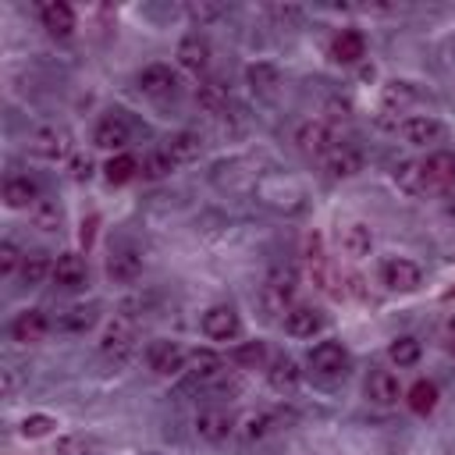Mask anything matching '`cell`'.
<instances>
[{
  "mask_svg": "<svg viewBox=\"0 0 455 455\" xmlns=\"http://www.w3.org/2000/svg\"><path fill=\"white\" fill-rule=\"evenodd\" d=\"M53 455H89V441L82 434H60L53 441Z\"/></svg>",
  "mask_w": 455,
  "mask_h": 455,
  "instance_id": "b9f144b4",
  "label": "cell"
},
{
  "mask_svg": "<svg viewBox=\"0 0 455 455\" xmlns=\"http://www.w3.org/2000/svg\"><path fill=\"white\" fill-rule=\"evenodd\" d=\"M92 323H96V306H85V302L57 313V331H64V334H85Z\"/></svg>",
  "mask_w": 455,
  "mask_h": 455,
  "instance_id": "f546056e",
  "label": "cell"
},
{
  "mask_svg": "<svg viewBox=\"0 0 455 455\" xmlns=\"http://www.w3.org/2000/svg\"><path fill=\"white\" fill-rule=\"evenodd\" d=\"M366 398L373 405H395L402 398L398 377L391 370H370V377H366Z\"/></svg>",
  "mask_w": 455,
  "mask_h": 455,
  "instance_id": "cb8c5ba5",
  "label": "cell"
},
{
  "mask_svg": "<svg viewBox=\"0 0 455 455\" xmlns=\"http://www.w3.org/2000/svg\"><path fill=\"white\" fill-rule=\"evenodd\" d=\"M50 331V316L43 309H21L14 320H11V338L21 341V345H36L43 341Z\"/></svg>",
  "mask_w": 455,
  "mask_h": 455,
  "instance_id": "9a60e30c",
  "label": "cell"
},
{
  "mask_svg": "<svg viewBox=\"0 0 455 455\" xmlns=\"http://www.w3.org/2000/svg\"><path fill=\"white\" fill-rule=\"evenodd\" d=\"M92 228H96V217H89V224H82V242H85V245L92 242Z\"/></svg>",
  "mask_w": 455,
  "mask_h": 455,
  "instance_id": "c3c4849f",
  "label": "cell"
},
{
  "mask_svg": "<svg viewBox=\"0 0 455 455\" xmlns=\"http://www.w3.org/2000/svg\"><path fill=\"white\" fill-rule=\"evenodd\" d=\"M132 142V128L121 114H103L92 128V146L100 149H124Z\"/></svg>",
  "mask_w": 455,
  "mask_h": 455,
  "instance_id": "8fae6325",
  "label": "cell"
},
{
  "mask_svg": "<svg viewBox=\"0 0 455 455\" xmlns=\"http://www.w3.org/2000/svg\"><path fill=\"white\" fill-rule=\"evenodd\" d=\"M196 107L199 110H206V114H224L228 110V89H224V82H217V78H203L199 85H196Z\"/></svg>",
  "mask_w": 455,
  "mask_h": 455,
  "instance_id": "83f0119b",
  "label": "cell"
},
{
  "mask_svg": "<svg viewBox=\"0 0 455 455\" xmlns=\"http://www.w3.org/2000/svg\"><path fill=\"white\" fill-rule=\"evenodd\" d=\"M323 327V313L316 306H291L284 313V331L291 338H313Z\"/></svg>",
  "mask_w": 455,
  "mask_h": 455,
  "instance_id": "603a6c76",
  "label": "cell"
},
{
  "mask_svg": "<svg viewBox=\"0 0 455 455\" xmlns=\"http://www.w3.org/2000/svg\"><path fill=\"white\" fill-rule=\"evenodd\" d=\"M53 430H57V419L46 416V412H32V416H25V419L18 423V434H21L25 441H39V437H46V434H53Z\"/></svg>",
  "mask_w": 455,
  "mask_h": 455,
  "instance_id": "ab89813d",
  "label": "cell"
},
{
  "mask_svg": "<svg viewBox=\"0 0 455 455\" xmlns=\"http://www.w3.org/2000/svg\"><path fill=\"white\" fill-rule=\"evenodd\" d=\"M174 167H178V164H174L164 149H153V153L142 160V174H146V178H167Z\"/></svg>",
  "mask_w": 455,
  "mask_h": 455,
  "instance_id": "60d3db41",
  "label": "cell"
},
{
  "mask_svg": "<svg viewBox=\"0 0 455 455\" xmlns=\"http://www.w3.org/2000/svg\"><path fill=\"white\" fill-rule=\"evenodd\" d=\"M164 153H167L174 164H192V160H199V153H203V139H199L196 132H174V135L167 139Z\"/></svg>",
  "mask_w": 455,
  "mask_h": 455,
  "instance_id": "f1b7e54d",
  "label": "cell"
},
{
  "mask_svg": "<svg viewBox=\"0 0 455 455\" xmlns=\"http://www.w3.org/2000/svg\"><path fill=\"white\" fill-rule=\"evenodd\" d=\"M135 85L146 92V96H174L178 89V71L171 64H146L139 75H135Z\"/></svg>",
  "mask_w": 455,
  "mask_h": 455,
  "instance_id": "30bf717a",
  "label": "cell"
},
{
  "mask_svg": "<svg viewBox=\"0 0 455 455\" xmlns=\"http://www.w3.org/2000/svg\"><path fill=\"white\" fill-rule=\"evenodd\" d=\"M323 160V171L331 174V178H352V174H359V167H363V153L355 149V146H348V142H338L327 156H320Z\"/></svg>",
  "mask_w": 455,
  "mask_h": 455,
  "instance_id": "d6986e66",
  "label": "cell"
},
{
  "mask_svg": "<svg viewBox=\"0 0 455 455\" xmlns=\"http://www.w3.org/2000/svg\"><path fill=\"white\" fill-rule=\"evenodd\" d=\"M295 288H299V274L291 267H274L259 288V306H263V316L274 320L281 313L291 309V299H295Z\"/></svg>",
  "mask_w": 455,
  "mask_h": 455,
  "instance_id": "6da1fadb",
  "label": "cell"
},
{
  "mask_svg": "<svg viewBox=\"0 0 455 455\" xmlns=\"http://www.w3.org/2000/svg\"><path fill=\"white\" fill-rule=\"evenodd\" d=\"M231 359H235V366H242V370H259V366L267 363V345H263V341H242V345H235Z\"/></svg>",
  "mask_w": 455,
  "mask_h": 455,
  "instance_id": "f35d334b",
  "label": "cell"
},
{
  "mask_svg": "<svg viewBox=\"0 0 455 455\" xmlns=\"http://www.w3.org/2000/svg\"><path fill=\"white\" fill-rule=\"evenodd\" d=\"M238 331H242V320H238V313H235V306H210L206 313H203V334L210 338V341H235L238 338Z\"/></svg>",
  "mask_w": 455,
  "mask_h": 455,
  "instance_id": "ba28073f",
  "label": "cell"
},
{
  "mask_svg": "<svg viewBox=\"0 0 455 455\" xmlns=\"http://www.w3.org/2000/svg\"><path fill=\"white\" fill-rule=\"evenodd\" d=\"M245 78H249L252 92H274V89L281 85V71H277L274 64H267V60H256V64H249Z\"/></svg>",
  "mask_w": 455,
  "mask_h": 455,
  "instance_id": "d590c367",
  "label": "cell"
},
{
  "mask_svg": "<svg viewBox=\"0 0 455 455\" xmlns=\"http://www.w3.org/2000/svg\"><path fill=\"white\" fill-rule=\"evenodd\" d=\"M188 370H192V377H196L199 384H213L217 377L228 373V370H224V359H220L213 348H196V352H188Z\"/></svg>",
  "mask_w": 455,
  "mask_h": 455,
  "instance_id": "484cf974",
  "label": "cell"
},
{
  "mask_svg": "<svg viewBox=\"0 0 455 455\" xmlns=\"http://www.w3.org/2000/svg\"><path fill=\"white\" fill-rule=\"evenodd\" d=\"M25 146L39 160H64L71 153V132L64 124H39V128L28 132Z\"/></svg>",
  "mask_w": 455,
  "mask_h": 455,
  "instance_id": "3957f363",
  "label": "cell"
},
{
  "mask_svg": "<svg viewBox=\"0 0 455 455\" xmlns=\"http://www.w3.org/2000/svg\"><path fill=\"white\" fill-rule=\"evenodd\" d=\"M89 174H92V160L89 156H75L71 160V178L75 181H89Z\"/></svg>",
  "mask_w": 455,
  "mask_h": 455,
  "instance_id": "f6af8a7d",
  "label": "cell"
},
{
  "mask_svg": "<svg viewBox=\"0 0 455 455\" xmlns=\"http://www.w3.org/2000/svg\"><path fill=\"white\" fill-rule=\"evenodd\" d=\"M85 277H89V270H85V259H82L78 252H60V256L53 259V274H50V281H53L57 288H64V291H78V288H85Z\"/></svg>",
  "mask_w": 455,
  "mask_h": 455,
  "instance_id": "4fadbf2b",
  "label": "cell"
},
{
  "mask_svg": "<svg viewBox=\"0 0 455 455\" xmlns=\"http://www.w3.org/2000/svg\"><path fill=\"white\" fill-rule=\"evenodd\" d=\"M18 384H21L18 366H7V370H4V395H14V391H18Z\"/></svg>",
  "mask_w": 455,
  "mask_h": 455,
  "instance_id": "bcb514c9",
  "label": "cell"
},
{
  "mask_svg": "<svg viewBox=\"0 0 455 455\" xmlns=\"http://www.w3.org/2000/svg\"><path fill=\"white\" fill-rule=\"evenodd\" d=\"M231 430H235V419H231L224 409H199V412H196V434H199L206 444L228 441Z\"/></svg>",
  "mask_w": 455,
  "mask_h": 455,
  "instance_id": "e0dca14e",
  "label": "cell"
},
{
  "mask_svg": "<svg viewBox=\"0 0 455 455\" xmlns=\"http://www.w3.org/2000/svg\"><path fill=\"white\" fill-rule=\"evenodd\" d=\"M419 355H423V348H419V341L409 338V334H402V338H395V341L387 345V359H391L395 366H416Z\"/></svg>",
  "mask_w": 455,
  "mask_h": 455,
  "instance_id": "8d00e7d4",
  "label": "cell"
},
{
  "mask_svg": "<svg viewBox=\"0 0 455 455\" xmlns=\"http://www.w3.org/2000/svg\"><path fill=\"white\" fill-rule=\"evenodd\" d=\"M395 185H398L405 196H423V192L434 188L419 160H398V164H395Z\"/></svg>",
  "mask_w": 455,
  "mask_h": 455,
  "instance_id": "d4e9b609",
  "label": "cell"
},
{
  "mask_svg": "<svg viewBox=\"0 0 455 455\" xmlns=\"http://www.w3.org/2000/svg\"><path fill=\"white\" fill-rule=\"evenodd\" d=\"M398 135L409 142V146H434L444 139V124L430 114H412L405 121H398Z\"/></svg>",
  "mask_w": 455,
  "mask_h": 455,
  "instance_id": "9c48e42d",
  "label": "cell"
},
{
  "mask_svg": "<svg viewBox=\"0 0 455 455\" xmlns=\"http://www.w3.org/2000/svg\"><path fill=\"white\" fill-rule=\"evenodd\" d=\"M274 14H277L281 21H291V18H299L302 11H299V7H274Z\"/></svg>",
  "mask_w": 455,
  "mask_h": 455,
  "instance_id": "7dc6e473",
  "label": "cell"
},
{
  "mask_svg": "<svg viewBox=\"0 0 455 455\" xmlns=\"http://www.w3.org/2000/svg\"><path fill=\"white\" fill-rule=\"evenodd\" d=\"M39 21L53 39H68L75 32V11L64 0H43L39 4Z\"/></svg>",
  "mask_w": 455,
  "mask_h": 455,
  "instance_id": "5bb4252c",
  "label": "cell"
},
{
  "mask_svg": "<svg viewBox=\"0 0 455 455\" xmlns=\"http://www.w3.org/2000/svg\"><path fill=\"white\" fill-rule=\"evenodd\" d=\"M299 380H302V370H299V363L291 359V355H274L270 359V366H267V384L277 391V395H291L295 387H299Z\"/></svg>",
  "mask_w": 455,
  "mask_h": 455,
  "instance_id": "ac0fdd59",
  "label": "cell"
},
{
  "mask_svg": "<svg viewBox=\"0 0 455 455\" xmlns=\"http://www.w3.org/2000/svg\"><path fill=\"white\" fill-rule=\"evenodd\" d=\"M380 284H384L387 291L405 295V291H416V288L423 284V270H419V263H412V259H405V256H387V259L380 263Z\"/></svg>",
  "mask_w": 455,
  "mask_h": 455,
  "instance_id": "277c9868",
  "label": "cell"
},
{
  "mask_svg": "<svg viewBox=\"0 0 455 455\" xmlns=\"http://www.w3.org/2000/svg\"><path fill=\"white\" fill-rule=\"evenodd\" d=\"M107 277L117 281V284H132L142 277V252L132 249V245H121L107 256Z\"/></svg>",
  "mask_w": 455,
  "mask_h": 455,
  "instance_id": "7c38bea8",
  "label": "cell"
},
{
  "mask_svg": "<svg viewBox=\"0 0 455 455\" xmlns=\"http://www.w3.org/2000/svg\"><path fill=\"white\" fill-rule=\"evenodd\" d=\"M224 14V4H210V0H199V4H188V18L199 21V25H210Z\"/></svg>",
  "mask_w": 455,
  "mask_h": 455,
  "instance_id": "ee69618b",
  "label": "cell"
},
{
  "mask_svg": "<svg viewBox=\"0 0 455 455\" xmlns=\"http://www.w3.org/2000/svg\"><path fill=\"white\" fill-rule=\"evenodd\" d=\"M419 100V92H416V85L412 82H387L384 89H380V107L384 110H405V107H412Z\"/></svg>",
  "mask_w": 455,
  "mask_h": 455,
  "instance_id": "d6a6232c",
  "label": "cell"
},
{
  "mask_svg": "<svg viewBox=\"0 0 455 455\" xmlns=\"http://www.w3.org/2000/svg\"><path fill=\"white\" fill-rule=\"evenodd\" d=\"M309 370L320 377H341L348 370V348L341 341H320L309 348Z\"/></svg>",
  "mask_w": 455,
  "mask_h": 455,
  "instance_id": "52a82bcc",
  "label": "cell"
},
{
  "mask_svg": "<svg viewBox=\"0 0 455 455\" xmlns=\"http://www.w3.org/2000/svg\"><path fill=\"white\" fill-rule=\"evenodd\" d=\"M235 430H238V437L249 441V444H252V441H263V437L274 430V416H270L267 409H249V412L238 419Z\"/></svg>",
  "mask_w": 455,
  "mask_h": 455,
  "instance_id": "4dcf8cb0",
  "label": "cell"
},
{
  "mask_svg": "<svg viewBox=\"0 0 455 455\" xmlns=\"http://www.w3.org/2000/svg\"><path fill=\"white\" fill-rule=\"evenodd\" d=\"M28 220L39 228V231H57L60 228V206H57V199H39L32 210H28Z\"/></svg>",
  "mask_w": 455,
  "mask_h": 455,
  "instance_id": "74e56055",
  "label": "cell"
},
{
  "mask_svg": "<svg viewBox=\"0 0 455 455\" xmlns=\"http://www.w3.org/2000/svg\"><path fill=\"white\" fill-rule=\"evenodd\" d=\"M338 245H341V252L352 256V259L370 256V249H373V231H370V224H363V220L345 224L341 235H338Z\"/></svg>",
  "mask_w": 455,
  "mask_h": 455,
  "instance_id": "7402d4cb",
  "label": "cell"
},
{
  "mask_svg": "<svg viewBox=\"0 0 455 455\" xmlns=\"http://www.w3.org/2000/svg\"><path fill=\"white\" fill-rule=\"evenodd\" d=\"M135 348H139V327H135V320L132 316H114L103 327V334H100V352L110 363H124V359L135 355Z\"/></svg>",
  "mask_w": 455,
  "mask_h": 455,
  "instance_id": "7a4b0ae2",
  "label": "cell"
},
{
  "mask_svg": "<svg viewBox=\"0 0 455 455\" xmlns=\"http://www.w3.org/2000/svg\"><path fill=\"white\" fill-rule=\"evenodd\" d=\"M178 64L185 71H192V75H203L210 68V43H206V36H199V32L181 36V43H178Z\"/></svg>",
  "mask_w": 455,
  "mask_h": 455,
  "instance_id": "2e32d148",
  "label": "cell"
},
{
  "mask_svg": "<svg viewBox=\"0 0 455 455\" xmlns=\"http://www.w3.org/2000/svg\"><path fill=\"white\" fill-rule=\"evenodd\" d=\"M21 281L25 284H43L50 274H53V263H50V252L46 249H28L25 259H21Z\"/></svg>",
  "mask_w": 455,
  "mask_h": 455,
  "instance_id": "1f68e13d",
  "label": "cell"
},
{
  "mask_svg": "<svg viewBox=\"0 0 455 455\" xmlns=\"http://www.w3.org/2000/svg\"><path fill=\"white\" fill-rule=\"evenodd\" d=\"M405 402H409V409L419 412V416L434 412V409H437V384H434V380H416V384L405 391Z\"/></svg>",
  "mask_w": 455,
  "mask_h": 455,
  "instance_id": "e575fe53",
  "label": "cell"
},
{
  "mask_svg": "<svg viewBox=\"0 0 455 455\" xmlns=\"http://www.w3.org/2000/svg\"><path fill=\"white\" fill-rule=\"evenodd\" d=\"M146 366H149L156 377H174V373H181V370L188 366V352H185L178 341L160 338V341H149V348H146Z\"/></svg>",
  "mask_w": 455,
  "mask_h": 455,
  "instance_id": "8992f818",
  "label": "cell"
},
{
  "mask_svg": "<svg viewBox=\"0 0 455 455\" xmlns=\"http://www.w3.org/2000/svg\"><path fill=\"white\" fill-rule=\"evenodd\" d=\"M419 164H423V171H427V178H430L434 188H451L455 185V153L437 149V153H430Z\"/></svg>",
  "mask_w": 455,
  "mask_h": 455,
  "instance_id": "4316f807",
  "label": "cell"
},
{
  "mask_svg": "<svg viewBox=\"0 0 455 455\" xmlns=\"http://www.w3.org/2000/svg\"><path fill=\"white\" fill-rule=\"evenodd\" d=\"M366 57V36L359 28H341L331 43V60L334 64H355Z\"/></svg>",
  "mask_w": 455,
  "mask_h": 455,
  "instance_id": "44dd1931",
  "label": "cell"
},
{
  "mask_svg": "<svg viewBox=\"0 0 455 455\" xmlns=\"http://www.w3.org/2000/svg\"><path fill=\"white\" fill-rule=\"evenodd\" d=\"M448 352H451V355H455V331H451V334H448Z\"/></svg>",
  "mask_w": 455,
  "mask_h": 455,
  "instance_id": "681fc988",
  "label": "cell"
},
{
  "mask_svg": "<svg viewBox=\"0 0 455 455\" xmlns=\"http://www.w3.org/2000/svg\"><path fill=\"white\" fill-rule=\"evenodd\" d=\"M139 171H142V164H139L132 153H114V156L103 164V178H107L110 185H124V181H132Z\"/></svg>",
  "mask_w": 455,
  "mask_h": 455,
  "instance_id": "836d02e7",
  "label": "cell"
},
{
  "mask_svg": "<svg viewBox=\"0 0 455 455\" xmlns=\"http://www.w3.org/2000/svg\"><path fill=\"white\" fill-rule=\"evenodd\" d=\"M295 142H299L302 153L327 156V153L338 146V132H334L331 121H323V117H309V121H302V124L295 128Z\"/></svg>",
  "mask_w": 455,
  "mask_h": 455,
  "instance_id": "5b68a950",
  "label": "cell"
},
{
  "mask_svg": "<svg viewBox=\"0 0 455 455\" xmlns=\"http://www.w3.org/2000/svg\"><path fill=\"white\" fill-rule=\"evenodd\" d=\"M39 199H43V196H39V185H36L28 174H11V178L4 181V203H7L11 210H32Z\"/></svg>",
  "mask_w": 455,
  "mask_h": 455,
  "instance_id": "ffe728a7",
  "label": "cell"
},
{
  "mask_svg": "<svg viewBox=\"0 0 455 455\" xmlns=\"http://www.w3.org/2000/svg\"><path fill=\"white\" fill-rule=\"evenodd\" d=\"M21 259H25V252H18V245L11 238L0 242V274L4 277H11L14 270H21Z\"/></svg>",
  "mask_w": 455,
  "mask_h": 455,
  "instance_id": "7bdbcfd3",
  "label": "cell"
}]
</instances>
